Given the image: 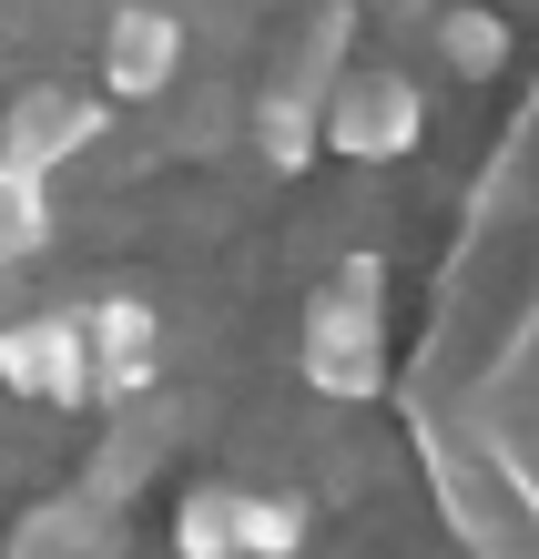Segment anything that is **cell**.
<instances>
[{"mask_svg":"<svg viewBox=\"0 0 539 559\" xmlns=\"http://www.w3.org/2000/svg\"><path fill=\"white\" fill-rule=\"evenodd\" d=\"M295 549H306V499L234 488V559H295Z\"/></svg>","mask_w":539,"mask_h":559,"instance_id":"obj_10","label":"cell"},{"mask_svg":"<svg viewBox=\"0 0 539 559\" xmlns=\"http://www.w3.org/2000/svg\"><path fill=\"white\" fill-rule=\"evenodd\" d=\"M174 559H234V488L224 478L174 499Z\"/></svg>","mask_w":539,"mask_h":559,"instance_id":"obj_11","label":"cell"},{"mask_svg":"<svg viewBox=\"0 0 539 559\" xmlns=\"http://www.w3.org/2000/svg\"><path fill=\"white\" fill-rule=\"evenodd\" d=\"M0 377H11V397L51 407V417L92 407V356H82L72 316H11L0 325Z\"/></svg>","mask_w":539,"mask_h":559,"instance_id":"obj_3","label":"cell"},{"mask_svg":"<svg viewBox=\"0 0 539 559\" xmlns=\"http://www.w3.org/2000/svg\"><path fill=\"white\" fill-rule=\"evenodd\" d=\"M418 133H427V92L387 61H347L316 92V153L336 163H397V153H418Z\"/></svg>","mask_w":539,"mask_h":559,"instance_id":"obj_2","label":"cell"},{"mask_svg":"<svg viewBox=\"0 0 539 559\" xmlns=\"http://www.w3.org/2000/svg\"><path fill=\"white\" fill-rule=\"evenodd\" d=\"M72 325H82V356H92V397L132 407V397L153 386V367H163V325H153V306L103 295V306H82Z\"/></svg>","mask_w":539,"mask_h":559,"instance_id":"obj_6","label":"cell"},{"mask_svg":"<svg viewBox=\"0 0 539 559\" xmlns=\"http://www.w3.org/2000/svg\"><path fill=\"white\" fill-rule=\"evenodd\" d=\"M103 122H113V103H103V92L31 82V92H11V112H0V153H11V163H31V174H61L72 153H92V143H103Z\"/></svg>","mask_w":539,"mask_h":559,"instance_id":"obj_4","label":"cell"},{"mask_svg":"<svg viewBox=\"0 0 539 559\" xmlns=\"http://www.w3.org/2000/svg\"><path fill=\"white\" fill-rule=\"evenodd\" d=\"M295 377H306L316 397H336V407L387 397V377H397V356H387V254H347V265L306 295Z\"/></svg>","mask_w":539,"mask_h":559,"instance_id":"obj_1","label":"cell"},{"mask_svg":"<svg viewBox=\"0 0 539 559\" xmlns=\"http://www.w3.org/2000/svg\"><path fill=\"white\" fill-rule=\"evenodd\" d=\"M437 61H448L458 82H489V72H509V21H499L489 0H458V11L437 21Z\"/></svg>","mask_w":539,"mask_h":559,"instance_id":"obj_9","label":"cell"},{"mask_svg":"<svg viewBox=\"0 0 539 559\" xmlns=\"http://www.w3.org/2000/svg\"><path fill=\"white\" fill-rule=\"evenodd\" d=\"M51 245V174L0 153V265H31Z\"/></svg>","mask_w":539,"mask_h":559,"instance_id":"obj_8","label":"cell"},{"mask_svg":"<svg viewBox=\"0 0 539 559\" xmlns=\"http://www.w3.org/2000/svg\"><path fill=\"white\" fill-rule=\"evenodd\" d=\"M245 133H255V163H265V174H285V183H295V174H316V92L265 82Z\"/></svg>","mask_w":539,"mask_h":559,"instance_id":"obj_7","label":"cell"},{"mask_svg":"<svg viewBox=\"0 0 539 559\" xmlns=\"http://www.w3.org/2000/svg\"><path fill=\"white\" fill-rule=\"evenodd\" d=\"M174 72H184V21L163 0H122L103 21V92L113 103H163Z\"/></svg>","mask_w":539,"mask_h":559,"instance_id":"obj_5","label":"cell"}]
</instances>
